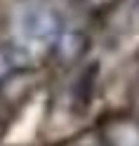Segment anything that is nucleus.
<instances>
[{"mask_svg":"<svg viewBox=\"0 0 139 146\" xmlns=\"http://www.w3.org/2000/svg\"><path fill=\"white\" fill-rule=\"evenodd\" d=\"M14 35L21 47L29 52H40V50H50L57 45L59 35L64 33V21L61 14L47 3H24L21 7H17L14 12Z\"/></svg>","mask_w":139,"mask_h":146,"instance_id":"f257e3e1","label":"nucleus"},{"mask_svg":"<svg viewBox=\"0 0 139 146\" xmlns=\"http://www.w3.org/2000/svg\"><path fill=\"white\" fill-rule=\"evenodd\" d=\"M104 146H139V120L132 115H111L101 125Z\"/></svg>","mask_w":139,"mask_h":146,"instance_id":"f03ea898","label":"nucleus"},{"mask_svg":"<svg viewBox=\"0 0 139 146\" xmlns=\"http://www.w3.org/2000/svg\"><path fill=\"white\" fill-rule=\"evenodd\" d=\"M35 61V54L21 47L19 42L12 45H0V85L7 83L10 78L19 76L21 71L31 68Z\"/></svg>","mask_w":139,"mask_h":146,"instance_id":"7ed1b4c3","label":"nucleus"},{"mask_svg":"<svg viewBox=\"0 0 139 146\" xmlns=\"http://www.w3.org/2000/svg\"><path fill=\"white\" fill-rule=\"evenodd\" d=\"M57 52L61 54L64 59H76L82 54V47H85V38L78 33V31H66L64 29V33L59 35V40H57Z\"/></svg>","mask_w":139,"mask_h":146,"instance_id":"20e7f679","label":"nucleus"},{"mask_svg":"<svg viewBox=\"0 0 139 146\" xmlns=\"http://www.w3.org/2000/svg\"><path fill=\"white\" fill-rule=\"evenodd\" d=\"M82 5L87 10H92V12H101V10H106V7L113 5V0H82Z\"/></svg>","mask_w":139,"mask_h":146,"instance_id":"39448f33","label":"nucleus"},{"mask_svg":"<svg viewBox=\"0 0 139 146\" xmlns=\"http://www.w3.org/2000/svg\"><path fill=\"white\" fill-rule=\"evenodd\" d=\"M5 130H7V125L0 120V141H3V137H5Z\"/></svg>","mask_w":139,"mask_h":146,"instance_id":"423d86ee","label":"nucleus"}]
</instances>
